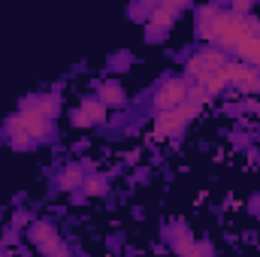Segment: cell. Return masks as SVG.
<instances>
[{"label":"cell","mask_w":260,"mask_h":257,"mask_svg":"<svg viewBox=\"0 0 260 257\" xmlns=\"http://www.w3.org/2000/svg\"><path fill=\"white\" fill-rule=\"evenodd\" d=\"M248 37H260V18L254 15H236L230 9H221L218 21H215V43L227 46L236 52V46Z\"/></svg>","instance_id":"cell-1"},{"label":"cell","mask_w":260,"mask_h":257,"mask_svg":"<svg viewBox=\"0 0 260 257\" xmlns=\"http://www.w3.org/2000/svg\"><path fill=\"white\" fill-rule=\"evenodd\" d=\"M6 130H9V139H12V145H15V148H27L30 142H37V139L49 136L52 121H49L46 115L34 112V109H21L18 115H12V118H9Z\"/></svg>","instance_id":"cell-2"},{"label":"cell","mask_w":260,"mask_h":257,"mask_svg":"<svg viewBox=\"0 0 260 257\" xmlns=\"http://www.w3.org/2000/svg\"><path fill=\"white\" fill-rule=\"evenodd\" d=\"M224 64H227V55H224L221 49H203L200 55H194V58L188 61L185 73L194 79L200 88H206V82L215 79V76L224 70Z\"/></svg>","instance_id":"cell-3"},{"label":"cell","mask_w":260,"mask_h":257,"mask_svg":"<svg viewBox=\"0 0 260 257\" xmlns=\"http://www.w3.org/2000/svg\"><path fill=\"white\" fill-rule=\"evenodd\" d=\"M197 112H200V106H191V103L185 100L179 109L160 112V115L154 118V133H157V136H173V133H179V130L185 127V124L194 118Z\"/></svg>","instance_id":"cell-4"},{"label":"cell","mask_w":260,"mask_h":257,"mask_svg":"<svg viewBox=\"0 0 260 257\" xmlns=\"http://www.w3.org/2000/svg\"><path fill=\"white\" fill-rule=\"evenodd\" d=\"M224 82L227 85H236L239 91H260V73L251 64H242V61H227L224 70H221Z\"/></svg>","instance_id":"cell-5"},{"label":"cell","mask_w":260,"mask_h":257,"mask_svg":"<svg viewBox=\"0 0 260 257\" xmlns=\"http://www.w3.org/2000/svg\"><path fill=\"white\" fill-rule=\"evenodd\" d=\"M185 100H188V85H185L182 79H167V82L157 88V94H154V106H157L160 112L179 109Z\"/></svg>","instance_id":"cell-6"},{"label":"cell","mask_w":260,"mask_h":257,"mask_svg":"<svg viewBox=\"0 0 260 257\" xmlns=\"http://www.w3.org/2000/svg\"><path fill=\"white\" fill-rule=\"evenodd\" d=\"M221 9L218 6H200L197 9V37H203L206 43L215 40V21H218Z\"/></svg>","instance_id":"cell-7"},{"label":"cell","mask_w":260,"mask_h":257,"mask_svg":"<svg viewBox=\"0 0 260 257\" xmlns=\"http://www.w3.org/2000/svg\"><path fill=\"white\" fill-rule=\"evenodd\" d=\"M97 100L109 109V106H124L127 94H124V88H121L118 82H103V85L97 88Z\"/></svg>","instance_id":"cell-8"},{"label":"cell","mask_w":260,"mask_h":257,"mask_svg":"<svg viewBox=\"0 0 260 257\" xmlns=\"http://www.w3.org/2000/svg\"><path fill=\"white\" fill-rule=\"evenodd\" d=\"M24 109H34V112H40V115H46L49 121L58 115V97H52V94H40V97H34V100H27L24 103Z\"/></svg>","instance_id":"cell-9"},{"label":"cell","mask_w":260,"mask_h":257,"mask_svg":"<svg viewBox=\"0 0 260 257\" xmlns=\"http://www.w3.org/2000/svg\"><path fill=\"white\" fill-rule=\"evenodd\" d=\"M170 24H173V15L164 9V6H154V12H151V18H148V37H164L167 30H170Z\"/></svg>","instance_id":"cell-10"},{"label":"cell","mask_w":260,"mask_h":257,"mask_svg":"<svg viewBox=\"0 0 260 257\" xmlns=\"http://www.w3.org/2000/svg\"><path fill=\"white\" fill-rule=\"evenodd\" d=\"M236 55H239L242 64H254L257 67V61H260V37H248V40H242V43L236 46Z\"/></svg>","instance_id":"cell-11"},{"label":"cell","mask_w":260,"mask_h":257,"mask_svg":"<svg viewBox=\"0 0 260 257\" xmlns=\"http://www.w3.org/2000/svg\"><path fill=\"white\" fill-rule=\"evenodd\" d=\"M194 245H197V242H194V236L188 233V227H176V230H173V248H176L182 257L188 254Z\"/></svg>","instance_id":"cell-12"},{"label":"cell","mask_w":260,"mask_h":257,"mask_svg":"<svg viewBox=\"0 0 260 257\" xmlns=\"http://www.w3.org/2000/svg\"><path fill=\"white\" fill-rule=\"evenodd\" d=\"M82 112L88 115V121H91V124H100V121L106 118V106H103V103H100L97 97L85 100V103H82Z\"/></svg>","instance_id":"cell-13"},{"label":"cell","mask_w":260,"mask_h":257,"mask_svg":"<svg viewBox=\"0 0 260 257\" xmlns=\"http://www.w3.org/2000/svg\"><path fill=\"white\" fill-rule=\"evenodd\" d=\"M52 236H58V233H55V227H52L49 221H37V224H30V239L37 242V248H40L43 242H49Z\"/></svg>","instance_id":"cell-14"},{"label":"cell","mask_w":260,"mask_h":257,"mask_svg":"<svg viewBox=\"0 0 260 257\" xmlns=\"http://www.w3.org/2000/svg\"><path fill=\"white\" fill-rule=\"evenodd\" d=\"M40 251H43V257H70V248H67V242L61 236H52L49 242H43Z\"/></svg>","instance_id":"cell-15"},{"label":"cell","mask_w":260,"mask_h":257,"mask_svg":"<svg viewBox=\"0 0 260 257\" xmlns=\"http://www.w3.org/2000/svg\"><path fill=\"white\" fill-rule=\"evenodd\" d=\"M82 182H85V179H82V170H79V167H67L64 176H61V188H64V191L82 188Z\"/></svg>","instance_id":"cell-16"},{"label":"cell","mask_w":260,"mask_h":257,"mask_svg":"<svg viewBox=\"0 0 260 257\" xmlns=\"http://www.w3.org/2000/svg\"><path fill=\"white\" fill-rule=\"evenodd\" d=\"M85 191L91 194V197H100V194L106 191V179H103V176H94V179H88V182H85Z\"/></svg>","instance_id":"cell-17"},{"label":"cell","mask_w":260,"mask_h":257,"mask_svg":"<svg viewBox=\"0 0 260 257\" xmlns=\"http://www.w3.org/2000/svg\"><path fill=\"white\" fill-rule=\"evenodd\" d=\"M73 127H91V121H88V115H85L82 109L73 112Z\"/></svg>","instance_id":"cell-18"},{"label":"cell","mask_w":260,"mask_h":257,"mask_svg":"<svg viewBox=\"0 0 260 257\" xmlns=\"http://www.w3.org/2000/svg\"><path fill=\"white\" fill-rule=\"evenodd\" d=\"M185 257H212V248H209V245H194Z\"/></svg>","instance_id":"cell-19"},{"label":"cell","mask_w":260,"mask_h":257,"mask_svg":"<svg viewBox=\"0 0 260 257\" xmlns=\"http://www.w3.org/2000/svg\"><path fill=\"white\" fill-rule=\"evenodd\" d=\"M257 67H260V61H257Z\"/></svg>","instance_id":"cell-20"},{"label":"cell","mask_w":260,"mask_h":257,"mask_svg":"<svg viewBox=\"0 0 260 257\" xmlns=\"http://www.w3.org/2000/svg\"><path fill=\"white\" fill-rule=\"evenodd\" d=\"M0 257H3V254H0Z\"/></svg>","instance_id":"cell-21"}]
</instances>
